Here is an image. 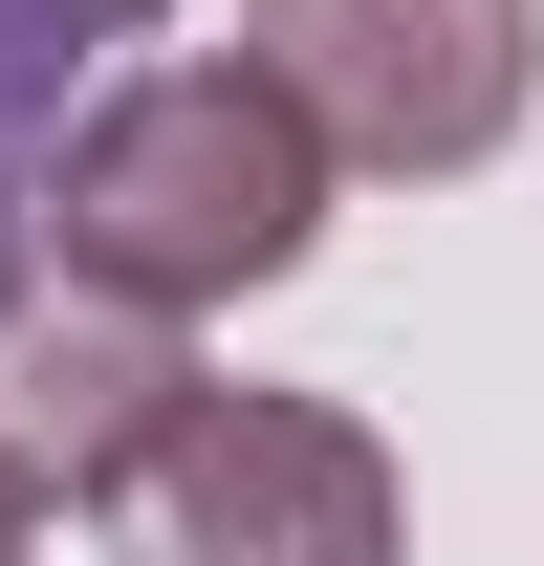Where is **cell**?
I'll return each mask as SVG.
<instances>
[{"mask_svg": "<svg viewBox=\"0 0 544 566\" xmlns=\"http://www.w3.org/2000/svg\"><path fill=\"white\" fill-rule=\"evenodd\" d=\"M327 240V132L283 109L262 66H132L44 132V262L109 283V305H262Z\"/></svg>", "mask_w": 544, "mask_h": 566, "instance_id": "6da1fadb", "label": "cell"}, {"mask_svg": "<svg viewBox=\"0 0 544 566\" xmlns=\"http://www.w3.org/2000/svg\"><path fill=\"white\" fill-rule=\"evenodd\" d=\"M109 566H414V501H393V436L348 392H218L132 458L109 501Z\"/></svg>", "mask_w": 544, "mask_h": 566, "instance_id": "7a4b0ae2", "label": "cell"}, {"mask_svg": "<svg viewBox=\"0 0 544 566\" xmlns=\"http://www.w3.org/2000/svg\"><path fill=\"white\" fill-rule=\"evenodd\" d=\"M240 66L327 132V175H479L544 109V0H240Z\"/></svg>", "mask_w": 544, "mask_h": 566, "instance_id": "3957f363", "label": "cell"}, {"mask_svg": "<svg viewBox=\"0 0 544 566\" xmlns=\"http://www.w3.org/2000/svg\"><path fill=\"white\" fill-rule=\"evenodd\" d=\"M197 415V327L175 305H109V283H66V262H22L0 283V458L44 501H132V458Z\"/></svg>", "mask_w": 544, "mask_h": 566, "instance_id": "277c9868", "label": "cell"}, {"mask_svg": "<svg viewBox=\"0 0 544 566\" xmlns=\"http://www.w3.org/2000/svg\"><path fill=\"white\" fill-rule=\"evenodd\" d=\"M22 218H44V153H22V22H0V283H22Z\"/></svg>", "mask_w": 544, "mask_h": 566, "instance_id": "5b68a950", "label": "cell"}, {"mask_svg": "<svg viewBox=\"0 0 544 566\" xmlns=\"http://www.w3.org/2000/svg\"><path fill=\"white\" fill-rule=\"evenodd\" d=\"M22 44H153V0H0Z\"/></svg>", "mask_w": 544, "mask_h": 566, "instance_id": "8992f818", "label": "cell"}, {"mask_svg": "<svg viewBox=\"0 0 544 566\" xmlns=\"http://www.w3.org/2000/svg\"><path fill=\"white\" fill-rule=\"evenodd\" d=\"M22 545H44V480H22V458H0V566H22Z\"/></svg>", "mask_w": 544, "mask_h": 566, "instance_id": "52a82bcc", "label": "cell"}]
</instances>
